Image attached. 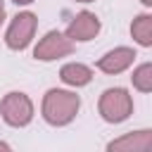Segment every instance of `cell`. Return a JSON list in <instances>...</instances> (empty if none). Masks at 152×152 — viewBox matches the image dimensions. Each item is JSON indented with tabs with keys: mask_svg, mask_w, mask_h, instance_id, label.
<instances>
[{
	"mask_svg": "<svg viewBox=\"0 0 152 152\" xmlns=\"http://www.w3.org/2000/svg\"><path fill=\"white\" fill-rule=\"evenodd\" d=\"M81 107V100L76 93H69V90H48L45 97H43V116L48 124L52 126H66L76 112Z\"/></svg>",
	"mask_w": 152,
	"mask_h": 152,
	"instance_id": "1",
	"label": "cell"
},
{
	"mask_svg": "<svg viewBox=\"0 0 152 152\" xmlns=\"http://www.w3.org/2000/svg\"><path fill=\"white\" fill-rule=\"evenodd\" d=\"M133 100L124 88H107L100 97V114L109 124H121L131 116Z\"/></svg>",
	"mask_w": 152,
	"mask_h": 152,
	"instance_id": "2",
	"label": "cell"
},
{
	"mask_svg": "<svg viewBox=\"0 0 152 152\" xmlns=\"http://www.w3.org/2000/svg\"><path fill=\"white\" fill-rule=\"evenodd\" d=\"M0 112H2V119L14 128L26 126L33 119V104L24 93H7L0 104Z\"/></svg>",
	"mask_w": 152,
	"mask_h": 152,
	"instance_id": "3",
	"label": "cell"
},
{
	"mask_svg": "<svg viewBox=\"0 0 152 152\" xmlns=\"http://www.w3.org/2000/svg\"><path fill=\"white\" fill-rule=\"evenodd\" d=\"M33 33H36V14H31V12H19V14L12 19L5 40H7V45H10L12 50H24V48L31 43Z\"/></svg>",
	"mask_w": 152,
	"mask_h": 152,
	"instance_id": "4",
	"label": "cell"
},
{
	"mask_svg": "<svg viewBox=\"0 0 152 152\" xmlns=\"http://www.w3.org/2000/svg\"><path fill=\"white\" fill-rule=\"evenodd\" d=\"M71 52H74V40L66 38L64 33H59V31H50L36 45L33 57L43 59V62H50V59H57V57H64V55H71Z\"/></svg>",
	"mask_w": 152,
	"mask_h": 152,
	"instance_id": "5",
	"label": "cell"
},
{
	"mask_svg": "<svg viewBox=\"0 0 152 152\" xmlns=\"http://www.w3.org/2000/svg\"><path fill=\"white\" fill-rule=\"evenodd\" d=\"M150 147H152V131L142 128L112 140L107 145V152H150Z\"/></svg>",
	"mask_w": 152,
	"mask_h": 152,
	"instance_id": "6",
	"label": "cell"
},
{
	"mask_svg": "<svg viewBox=\"0 0 152 152\" xmlns=\"http://www.w3.org/2000/svg\"><path fill=\"white\" fill-rule=\"evenodd\" d=\"M100 33V19L93 12H78L66 26V38L71 40H93Z\"/></svg>",
	"mask_w": 152,
	"mask_h": 152,
	"instance_id": "7",
	"label": "cell"
},
{
	"mask_svg": "<svg viewBox=\"0 0 152 152\" xmlns=\"http://www.w3.org/2000/svg\"><path fill=\"white\" fill-rule=\"evenodd\" d=\"M133 59H135V52L131 48H114L104 57H100L97 69H102L104 74H121L124 69L133 64Z\"/></svg>",
	"mask_w": 152,
	"mask_h": 152,
	"instance_id": "8",
	"label": "cell"
},
{
	"mask_svg": "<svg viewBox=\"0 0 152 152\" xmlns=\"http://www.w3.org/2000/svg\"><path fill=\"white\" fill-rule=\"evenodd\" d=\"M59 78H62L66 86H74V88H78V86H86V83H90V78H93V71H90L86 64L71 62V64H64V66H62V71H59Z\"/></svg>",
	"mask_w": 152,
	"mask_h": 152,
	"instance_id": "9",
	"label": "cell"
},
{
	"mask_svg": "<svg viewBox=\"0 0 152 152\" xmlns=\"http://www.w3.org/2000/svg\"><path fill=\"white\" fill-rule=\"evenodd\" d=\"M131 33H133V38H135L140 45L150 48V45H152V17H150V14L135 17L133 24H131Z\"/></svg>",
	"mask_w": 152,
	"mask_h": 152,
	"instance_id": "10",
	"label": "cell"
},
{
	"mask_svg": "<svg viewBox=\"0 0 152 152\" xmlns=\"http://www.w3.org/2000/svg\"><path fill=\"white\" fill-rule=\"evenodd\" d=\"M133 86L140 90V93H150L152 90V64L150 62H145V64H140L135 71H133Z\"/></svg>",
	"mask_w": 152,
	"mask_h": 152,
	"instance_id": "11",
	"label": "cell"
},
{
	"mask_svg": "<svg viewBox=\"0 0 152 152\" xmlns=\"http://www.w3.org/2000/svg\"><path fill=\"white\" fill-rule=\"evenodd\" d=\"M0 152H12V147L7 142H0Z\"/></svg>",
	"mask_w": 152,
	"mask_h": 152,
	"instance_id": "12",
	"label": "cell"
},
{
	"mask_svg": "<svg viewBox=\"0 0 152 152\" xmlns=\"http://www.w3.org/2000/svg\"><path fill=\"white\" fill-rule=\"evenodd\" d=\"M2 19H5V2L0 0V24H2Z\"/></svg>",
	"mask_w": 152,
	"mask_h": 152,
	"instance_id": "13",
	"label": "cell"
},
{
	"mask_svg": "<svg viewBox=\"0 0 152 152\" xmlns=\"http://www.w3.org/2000/svg\"><path fill=\"white\" fill-rule=\"evenodd\" d=\"M12 2H17V5H28V2H33V0H12Z\"/></svg>",
	"mask_w": 152,
	"mask_h": 152,
	"instance_id": "14",
	"label": "cell"
},
{
	"mask_svg": "<svg viewBox=\"0 0 152 152\" xmlns=\"http://www.w3.org/2000/svg\"><path fill=\"white\" fill-rule=\"evenodd\" d=\"M140 2H142V5H152V0H140Z\"/></svg>",
	"mask_w": 152,
	"mask_h": 152,
	"instance_id": "15",
	"label": "cell"
},
{
	"mask_svg": "<svg viewBox=\"0 0 152 152\" xmlns=\"http://www.w3.org/2000/svg\"><path fill=\"white\" fill-rule=\"evenodd\" d=\"M76 2H93V0H76Z\"/></svg>",
	"mask_w": 152,
	"mask_h": 152,
	"instance_id": "16",
	"label": "cell"
}]
</instances>
